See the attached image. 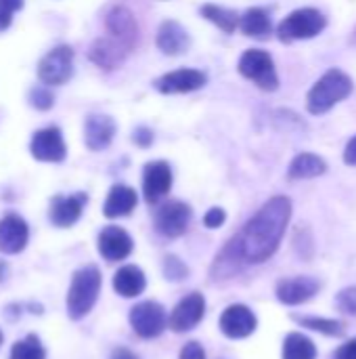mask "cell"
<instances>
[{"instance_id":"obj_1","label":"cell","mask_w":356,"mask_h":359,"mask_svg":"<svg viewBox=\"0 0 356 359\" xmlns=\"http://www.w3.org/2000/svg\"><path fill=\"white\" fill-rule=\"evenodd\" d=\"M292 217V202L285 196L271 198L241 229L239 236L231 240L241 263H264L269 261L281 244L285 227Z\"/></svg>"},{"instance_id":"obj_2","label":"cell","mask_w":356,"mask_h":359,"mask_svg":"<svg viewBox=\"0 0 356 359\" xmlns=\"http://www.w3.org/2000/svg\"><path fill=\"white\" fill-rule=\"evenodd\" d=\"M353 80L348 74H344L342 69H329L325 72L317 84L308 90L306 97V107L313 116H321L325 111H329L334 105H338L340 101H344L350 93H353Z\"/></svg>"},{"instance_id":"obj_3","label":"cell","mask_w":356,"mask_h":359,"mask_svg":"<svg viewBox=\"0 0 356 359\" xmlns=\"http://www.w3.org/2000/svg\"><path fill=\"white\" fill-rule=\"evenodd\" d=\"M101 292V273L94 265L76 271L67 292V313L71 320H80L94 307Z\"/></svg>"},{"instance_id":"obj_4","label":"cell","mask_w":356,"mask_h":359,"mask_svg":"<svg viewBox=\"0 0 356 359\" xmlns=\"http://www.w3.org/2000/svg\"><path fill=\"white\" fill-rule=\"evenodd\" d=\"M327 25V19L321 11L317 8H298L294 13H290L277 34L283 42H294V40H306V38H315L319 36Z\"/></svg>"},{"instance_id":"obj_5","label":"cell","mask_w":356,"mask_h":359,"mask_svg":"<svg viewBox=\"0 0 356 359\" xmlns=\"http://www.w3.org/2000/svg\"><path fill=\"white\" fill-rule=\"evenodd\" d=\"M239 72L248 80L256 82V86H260L262 90H277V86H279L275 63H273L271 55L264 50H258V48L245 50L239 59Z\"/></svg>"},{"instance_id":"obj_6","label":"cell","mask_w":356,"mask_h":359,"mask_svg":"<svg viewBox=\"0 0 356 359\" xmlns=\"http://www.w3.org/2000/svg\"><path fill=\"white\" fill-rule=\"evenodd\" d=\"M130 326L141 339H155L166 328V311L155 301H145L132 307Z\"/></svg>"},{"instance_id":"obj_7","label":"cell","mask_w":356,"mask_h":359,"mask_svg":"<svg viewBox=\"0 0 356 359\" xmlns=\"http://www.w3.org/2000/svg\"><path fill=\"white\" fill-rule=\"evenodd\" d=\"M71 74H73V50L69 46H59L50 50L38 65V78L50 86L67 82Z\"/></svg>"},{"instance_id":"obj_8","label":"cell","mask_w":356,"mask_h":359,"mask_svg":"<svg viewBox=\"0 0 356 359\" xmlns=\"http://www.w3.org/2000/svg\"><path fill=\"white\" fill-rule=\"evenodd\" d=\"M191 223V208L185 202L172 200L159 206L155 212V227L166 238H178L187 231Z\"/></svg>"},{"instance_id":"obj_9","label":"cell","mask_w":356,"mask_h":359,"mask_svg":"<svg viewBox=\"0 0 356 359\" xmlns=\"http://www.w3.org/2000/svg\"><path fill=\"white\" fill-rule=\"evenodd\" d=\"M204 313H206V299H204L199 292H191V294H187V297L174 307L168 326H170L174 332L193 330V328L204 320Z\"/></svg>"},{"instance_id":"obj_10","label":"cell","mask_w":356,"mask_h":359,"mask_svg":"<svg viewBox=\"0 0 356 359\" xmlns=\"http://www.w3.org/2000/svg\"><path fill=\"white\" fill-rule=\"evenodd\" d=\"M256 326L258 320L245 305H231L220 316V330L229 339H245L256 330Z\"/></svg>"},{"instance_id":"obj_11","label":"cell","mask_w":356,"mask_h":359,"mask_svg":"<svg viewBox=\"0 0 356 359\" xmlns=\"http://www.w3.org/2000/svg\"><path fill=\"white\" fill-rule=\"evenodd\" d=\"M172 187V170L166 162H149L143 175V191L149 204L159 202Z\"/></svg>"},{"instance_id":"obj_12","label":"cell","mask_w":356,"mask_h":359,"mask_svg":"<svg viewBox=\"0 0 356 359\" xmlns=\"http://www.w3.org/2000/svg\"><path fill=\"white\" fill-rule=\"evenodd\" d=\"M99 252L109 263L124 261L132 252V238L122 227L109 225L99 233Z\"/></svg>"},{"instance_id":"obj_13","label":"cell","mask_w":356,"mask_h":359,"mask_svg":"<svg viewBox=\"0 0 356 359\" xmlns=\"http://www.w3.org/2000/svg\"><path fill=\"white\" fill-rule=\"evenodd\" d=\"M31 156L40 162H61L65 158V143L59 128L38 130L31 139Z\"/></svg>"},{"instance_id":"obj_14","label":"cell","mask_w":356,"mask_h":359,"mask_svg":"<svg viewBox=\"0 0 356 359\" xmlns=\"http://www.w3.org/2000/svg\"><path fill=\"white\" fill-rule=\"evenodd\" d=\"M206 74L199 69H176L166 76H162L155 86L164 95H174V93H191L197 90L206 84Z\"/></svg>"},{"instance_id":"obj_15","label":"cell","mask_w":356,"mask_h":359,"mask_svg":"<svg viewBox=\"0 0 356 359\" xmlns=\"http://www.w3.org/2000/svg\"><path fill=\"white\" fill-rule=\"evenodd\" d=\"M319 290H321V284L317 280L300 276V278L281 280L277 284V299L285 305H300L313 299Z\"/></svg>"},{"instance_id":"obj_16","label":"cell","mask_w":356,"mask_h":359,"mask_svg":"<svg viewBox=\"0 0 356 359\" xmlns=\"http://www.w3.org/2000/svg\"><path fill=\"white\" fill-rule=\"evenodd\" d=\"M27 238H29V229L21 217L8 215L0 221V250L4 255L21 252L27 244Z\"/></svg>"},{"instance_id":"obj_17","label":"cell","mask_w":356,"mask_h":359,"mask_svg":"<svg viewBox=\"0 0 356 359\" xmlns=\"http://www.w3.org/2000/svg\"><path fill=\"white\" fill-rule=\"evenodd\" d=\"M86 196L76 194V196H57L50 202V221L57 227H71L84 210Z\"/></svg>"},{"instance_id":"obj_18","label":"cell","mask_w":356,"mask_h":359,"mask_svg":"<svg viewBox=\"0 0 356 359\" xmlns=\"http://www.w3.org/2000/svg\"><path fill=\"white\" fill-rule=\"evenodd\" d=\"M107 29L113 34V40H118L122 46L132 48L138 38V27L132 17V13L124 6H118L107 17Z\"/></svg>"},{"instance_id":"obj_19","label":"cell","mask_w":356,"mask_h":359,"mask_svg":"<svg viewBox=\"0 0 356 359\" xmlns=\"http://www.w3.org/2000/svg\"><path fill=\"white\" fill-rule=\"evenodd\" d=\"M115 135V122L109 116H90L84 124V141L86 147L99 151L111 143Z\"/></svg>"},{"instance_id":"obj_20","label":"cell","mask_w":356,"mask_h":359,"mask_svg":"<svg viewBox=\"0 0 356 359\" xmlns=\"http://www.w3.org/2000/svg\"><path fill=\"white\" fill-rule=\"evenodd\" d=\"M189 34L176 21H164L157 32V46L166 55H180L189 48Z\"/></svg>"},{"instance_id":"obj_21","label":"cell","mask_w":356,"mask_h":359,"mask_svg":"<svg viewBox=\"0 0 356 359\" xmlns=\"http://www.w3.org/2000/svg\"><path fill=\"white\" fill-rule=\"evenodd\" d=\"M134 206H136V191L128 185H113L105 200L103 212L107 219H118L130 215Z\"/></svg>"},{"instance_id":"obj_22","label":"cell","mask_w":356,"mask_h":359,"mask_svg":"<svg viewBox=\"0 0 356 359\" xmlns=\"http://www.w3.org/2000/svg\"><path fill=\"white\" fill-rule=\"evenodd\" d=\"M147 286V280H145V273L134 267V265H126L122 267L115 276H113V288L118 294H122L124 299H132V297H138Z\"/></svg>"},{"instance_id":"obj_23","label":"cell","mask_w":356,"mask_h":359,"mask_svg":"<svg viewBox=\"0 0 356 359\" xmlns=\"http://www.w3.org/2000/svg\"><path fill=\"white\" fill-rule=\"evenodd\" d=\"M325 170H327V164L323 158H319L317 154H300L290 164L287 177L290 179H313V177L325 175Z\"/></svg>"},{"instance_id":"obj_24","label":"cell","mask_w":356,"mask_h":359,"mask_svg":"<svg viewBox=\"0 0 356 359\" xmlns=\"http://www.w3.org/2000/svg\"><path fill=\"white\" fill-rule=\"evenodd\" d=\"M124 53H126V46H122L118 40L113 38H101L94 46H92V61L101 67H107V69H113L118 63H122L124 59Z\"/></svg>"},{"instance_id":"obj_25","label":"cell","mask_w":356,"mask_h":359,"mask_svg":"<svg viewBox=\"0 0 356 359\" xmlns=\"http://www.w3.org/2000/svg\"><path fill=\"white\" fill-rule=\"evenodd\" d=\"M239 27L252 38H266L273 29L271 17L264 8H250L239 17Z\"/></svg>"},{"instance_id":"obj_26","label":"cell","mask_w":356,"mask_h":359,"mask_svg":"<svg viewBox=\"0 0 356 359\" xmlns=\"http://www.w3.org/2000/svg\"><path fill=\"white\" fill-rule=\"evenodd\" d=\"M283 359H317V349L304 334H290L283 343Z\"/></svg>"},{"instance_id":"obj_27","label":"cell","mask_w":356,"mask_h":359,"mask_svg":"<svg viewBox=\"0 0 356 359\" xmlns=\"http://www.w3.org/2000/svg\"><path fill=\"white\" fill-rule=\"evenodd\" d=\"M201 15L206 19H210L212 23H216L222 32L227 34H233L239 25V15L231 8H225V6H216V4H206L201 6Z\"/></svg>"},{"instance_id":"obj_28","label":"cell","mask_w":356,"mask_h":359,"mask_svg":"<svg viewBox=\"0 0 356 359\" xmlns=\"http://www.w3.org/2000/svg\"><path fill=\"white\" fill-rule=\"evenodd\" d=\"M292 320H296L300 326L317 330L321 334H329V337H342L346 332V326L338 320H327V318H304V316H292Z\"/></svg>"},{"instance_id":"obj_29","label":"cell","mask_w":356,"mask_h":359,"mask_svg":"<svg viewBox=\"0 0 356 359\" xmlns=\"http://www.w3.org/2000/svg\"><path fill=\"white\" fill-rule=\"evenodd\" d=\"M44 347L40 345V339L36 334L25 337L23 341H17L10 349V359H44Z\"/></svg>"},{"instance_id":"obj_30","label":"cell","mask_w":356,"mask_h":359,"mask_svg":"<svg viewBox=\"0 0 356 359\" xmlns=\"http://www.w3.org/2000/svg\"><path fill=\"white\" fill-rule=\"evenodd\" d=\"M164 271H166L168 280H174V282L187 278V273H189L187 265H185L180 259H176V257H166V261H164Z\"/></svg>"},{"instance_id":"obj_31","label":"cell","mask_w":356,"mask_h":359,"mask_svg":"<svg viewBox=\"0 0 356 359\" xmlns=\"http://www.w3.org/2000/svg\"><path fill=\"white\" fill-rule=\"evenodd\" d=\"M338 309L344 311V313H350V316H356V286L353 288H346L338 294Z\"/></svg>"},{"instance_id":"obj_32","label":"cell","mask_w":356,"mask_h":359,"mask_svg":"<svg viewBox=\"0 0 356 359\" xmlns=\"http://www.w3.org/2000/svg\"><path fill=\"white\" fill-rule=\"evenodd\" d=\"M23 6V0H0V29L8 27L13 13Z\"/></svg>"},{"instance_id":"obj_33","label":"cell","mask_w":356,"mask_h":359,"mask_svg":"<svg viewBox=\"0 0 356 359\" xmlns=\"http://www.w3.org/2000/svg\"><path fill=\"white\" fill-rule=\"evenodd\" d=\"M29 99H31V105L38 109H48L52 105V95L46 88H34L29 93Z\"/></svg>"},{"instance_id":"obj_34","label":"cell","mask_w":356,"mask_h":359,"mask_svg":"<svg viewBox=\"0 0 356 359\" xmlns=\"http://www.w3.org/2000/svg\"><path fill=\"white\" fill-rule=\"evenodd\" d=\"M225 219H227V215H225L222 208H210L208 215L204 217V223H206V227L216 229V227H220L225 223Z\"/></svg>"},{"instance_id":"obj_35","label":"cell","mask_w":356,"mask_h":359,"mask_svg":"<svg viewBox=\"0 0 356 359\" xmlns=\"http://www.w3.org/2000/svg\"><path fill=\"white\" fill-rule=\"evenodd\" d=\"M180 359H206V351L201 349V345H199V343L191 341V343H187V345L183 347V351H180Z\"/></svg>"},{"instance_id":"obj_36","label":"cell","mask_w":356,"mask_h":359,"mask_svg":"<svg viewBox=\"0 0 356 359\" xmlns=\"http://www.w3.org/2000/svg\"><path fill=\"white\" fill-rule=\"evenodd\" d=\"M336 359H356V339L348 341L336 351Z\"/></svg>"},{"instance_id":"obj_37","label":"cell","mask_w":356,"mask_h":359,"mask_svg":"<svg viewBox=\"0 0 356 359\" xmlns=\"http://www.w3.org/2000/svg\"><path fill=\"white\" fill-rule=\"evenodd\" d=\"M151 141H153V133L149 128H136L134 130V143L136 145L147 147V145H151Z\"/></svg>"},{"instance_id":"obj_38","label":"cell","mask_w":356,"mask_h":359,"mask_svg":"<svg viewBox=\"0 0 356 359\" xmlns=\"http://www.w3.org/2000/svg\"><path fill=\"white\" fill-rule=\"evenodd\" d=\"M344 162L350 164V166H356V137H353L344 149Z\"/></svg>"},{"instance_id":"obj_39","label":"cell","mask_w":356,"mask_h":359,"mask_svg":"<svg viewBox=\"0 0 356 359\" xmlns=\"http://www.w3.org/2000/svg\"><path fill=\"white\" fill-rule=\"evenodd\" d=\"M111 359H138L132 351H128V349H124V347H120V349H115L113 351V355Z\"/></svg>"},{"instance_id":"obj_40","label":"cell","mask_w":356,"mask_h":359,"mask_svg":"<svg viewBox=\"0 0 356 359\" xmlns=\"http://www.w3.org/2000/svg\"><path fill=\"white\" fill-rule=\"evenodd\" d=\"M0 345H2V332H0Z\"/></svg>"}]
</instances>
